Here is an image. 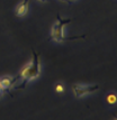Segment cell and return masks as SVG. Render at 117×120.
Listing matches in <instances>:
<instances>
[{
  "instance_id": "7",
  "label": "cell",
  "mask_w": 117,
  "mask_h": 120,
  "mask_svg": "<svg viewBox=\"0 0 117 120\" xmlns=\"http://www.w3.org/2000/svg\"><path fill=\"white\" fill-rule=\"evenodd\" d=\"M55 91H56L58 93H62L64 91V85L62 83H58L55 85Z\"/></svg>"
},
{
  "instance_id": "3",
  "label": "cell",
  "mask_w": 117,
  "mask_h": 120,
  "mask_svg": "<svg viewBox=\"0 0 117 120\" xmlns=\"http://www.w3.org/2000/svg\"><path fill=\"white\" fill-rule=\"evenodd\" d=\"M99 89V85H82V84H75L73 85V93L77 98H82V97H85L87 94H90L92 92H95L97 90Z\"/></svg>"
},
{
  "instance_id": "9",
  "label": "cell",
  "mask_w": 117,
  "mask_h": 120,
  "mask_svg": "<svg viewBox=\"0 0 117 120\" xmlns=\"http://www.w3.org/2000/svg\"><path fill=\"white\" fill-rule=\"evenodd\" d=\"M38 1H41V2H45L46 0H38Z\"/></svg>"
},
{
  "instance_id": "5",
  "label": "cell",
  "mask_w": 117,
  "mask_h": 120,
  "mask_svg": "<svg viewBox=\"0 0 117 120\" xmlns=\"http://www.w3.org/2000/svg\"><path fill=\"white\" fill-rule=\"evenodd\" d=\"M0 82L2 84L4 89H10L11 85L15 83V79L10 78V76H4V78H1Z\"/></svg>"
},
{
  "instance_id": "6",
  "label": "cell",
  "mask_w": 117,
  "mask_h": 120,
  "mask_svg": "<svg viewBox=\"0 0 117 120\" xmlns=\"http://www.w3.org/2000/svg\"><path fill=\"white\" fill-rule=\"evenodd\" d=\"M116 94L114 93V92H112V93H109L108 95H107V102L109 103V105H114V103H116Z\"/></svg>"
},
{
  "instance_id": "2",
  "label": "cell",
  "mask_w": 117,
  "mask_h": 120,
  "mask_svg": "<svg viewBox=\"0 0 117 120\" xmlns=\"http://www.w3.org/2000/svg\"><path fill=\"white\" fill-rule=\"evenodd\" d=\"M72 21V19L70 18H66V19H63L61 18L60 15H58V18H56V22L53 25L52 27V30H51V39H53L55 42L61 43L66 41V38H64V27L66 26L68 24H70Z\"/></svg>"
},
{
  "instance_id": "4",
  "label": "cell",
  "mask_w": 117,
  "mask_h": 120,
  "mask_svg": "<svg viewBox=\"0 0 117 120\" xmlns=\"http://www.w3.org/2000/svg\"><path fill=\"white\" fill-rule=\"evenodd\" d=\"M27 11H28V0H23L17 7L16 14L17 16L23 17V16H25L27 14Z\"/></svg>"
},
{
  "instance_id": "10",
  "label": "cell",
  "mask_w": 117,
  "mask_h": 120,
  "mask_svg": "<svg viewBox=\"0 0 117 120\" xmlns=\"http://www.w3.org/2000/svg\"><path fill=\"white\" fill-rule=\"evenodd\" d=\"M71 1H74V0H68V2H71Z\"/></svg>"
},
{
  "instance_id": "1",
  "label": "cell",
  "mask_w": 117,
  "mask_h": 120,
  "mask_svg": "<svg viewBox=\"0 0 117 120\" xmlns=\"http://www.w3.org/2000/svg\"><path fill=\"white\" fill-rule=\"evenodd\" d=\"M41 74V61H39V56L36 53H34L32 62L29 64L25 65L20 72V78L24 83H27L29 81H32L34 79L39 76Z\"/></svg>"
},
{
  "instance_id": "11",
  "label": "cell",
  "mask_w": 117,
  "mask_h": 120,
  "mask_svg": "<svg viewBox=\"0 0 117 120\" xmlns=\"http://www.w3.org/2000/svg\"><path fill=\"white\" fill-rule=\"evenodd\" d=\"M62 1H66V2H68V0H62Z\"/></svg>"
},
{
  "instance_id": "8",
  "label": "cell",
  "mask_w": 117,
  "mask_h": 120,
  "mask_svg": "<svg viewBox=\"0 0 117 120\" xmlns=\"http://www.w3.org/2000/svg\"><path fill=\"white\" fill-rule=\"evenodd\" d=\"M4 86H2V84H1V82H0V97L2 95V93H4Z\"/></svg>"
}]
</instances>
